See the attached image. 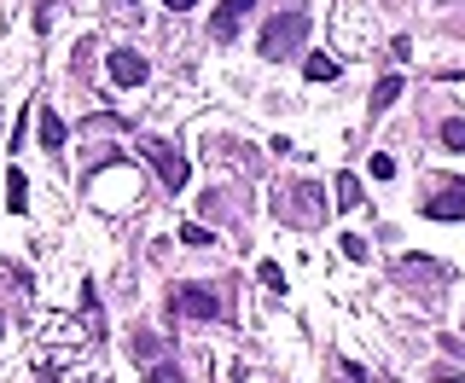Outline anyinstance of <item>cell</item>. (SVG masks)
Returning a JSON list of instances; mask_svg holds the SVG:
<instances>
[{"mask_svg": "<svg viewBox=\"0 0 465 383\" xmlns=\"http://www.w3.org/2000/svg\"><path fill=\"white\" fill-rule=\"evenodd\" d=\"M163 6H169V12H192V6H198V0H163Z\"/></svg>", "mask_w": 465, "mask_h": 383, "instance_id": "obj_19", "label": "cell"}, {"mask_svg": "<svg viewBox=\"0 0 465 383\" xmlns=\"http://www.w3.org/2000/svg\"><path fill=\"white\" fill-rule=\"evenodd\" d=\"M105 70H111V82H117V88H140V82L152 76V70H145V58L134 53V47H111Z\"/></svg>", "mask_w": 465, "mask_h": 383, "instance_id": "obj_2", "label": "cell"}, {"mask_svg": "<svg viewBox=\"0 0 465 383\" xmlns=\"http://www.w3.org/2000/svg\"><path fill=\"white\" fill-rule=\"evenodd\" d=\"M140 152L145 157H152V163H157V175H163V187H187V163H180V152H169V145L163 140H140Z\"/></svg>", "mask_w": 465, "mask_h": 383, "instance_id": "obj_3", "label": "cell"}, {"mask_svg": "<svg viewBox=\"0 0 465 383\" xmlns=\"http://www.w3.org/2000/svg\"><path fill=\"white\" fill-rule=\"evenodd\" d=\"M443 145H448V152H465V117H448L443 122Z\"/></svg>", "mask_w": 465, "mask_h": 383, "instance_id": "obj_12", "label": "cell"}, {"mask_svg": "<svg viewBox=\"0 0 465 383\" xmlns=\"http://www.w3.org/2000/svg\"><path fill=\"white\" fill-rule=\"evenodd\" d=\"M396 99H401V76H384V82L373 88V110H390Z\"/></svg>", "mask_w": 465, "mask_h": 383, "instance_id": "obj_9", "label": "cell"}, {"mask_svg": "<svg viewBox=\"0 0 465 383\" xmlns=\"http://www.w3.org/2000/svg\"><path fill=\"white\" fill-rule=\"evenodd\" d=\"M332 187H338V209H355V204H361V180H355V175H338Z\"/></svg>", "mask_w": 465, "mask_h": 383, "instance_id": "obj_11", "label": "cell"}, {"mask_svg": "<svg viewBox=\"0 0 465 383\" xmlns=\"http://www.w3.org/2000/svg\"><path fill=\"white\" fill-rule=\"evenodd\" d=\"M180 239H187V244H198V250H204V244H210L215 232H210V227H198V221H192V227H180Z\"/></svg>", "mask_w": 465, "mask_h": 383, "instance_id": "obj_15", "label": "cell"}, {"mask_svg": "<svg viewBox=\"0 0 465 383\" xmlns=\"http://www.w3.org/2000/svg\"><path fill=\"white\" fill-rule=\"evenodd\" d=\"M35 128H41V145H47V152H65V122H58V110H41V117H35Z\"/></svg>", "mask_w": 465, "mask_h": 383, "instance_id": "obj_7", "label": "cell"}, {"mask_svg": "<svg viewBox=\"0 0 465 383\" xmlns=\"http://www.w3.org/2000/svg\"><path fill=\"white\" fill-rule=\"evenodd\" d=\"M425 215L431 221H465V180H443V192H431Z\"/></svg>", "mask_w": 465, "mask_h": 383, "instance_id": "obj_4", "label": "cell"}, {"mask_svg": "<svg viewBox=\"0 0 465 383\" xmlns=\"http://www.w3.org/2000/svg\"><path fill=\"white\" fill-rule=\"evenodd\" d=\"M175 308H187L192 319H222V302H215V296L204 291V285H187V291L175 296Z\"/></svg>", "mask_w": 465, "mask_h": 383, "instance_id": "obj_6", "label": "cell"}, {"mask_svg": "<svg viewBox=\"0 0 465 383\" xmlns=\"http://www.w3.org/2000/svg\"><path fill=\"white\" fill-rule=\"evenodd\" d=\"M6 209H12V215H23V209H30V180H23L18 169L6 175Z\"/></svg>", "mask_w": 465, "mask_h": 383, "instance_id": "obj_8", "label": "cell"}, {"mask_svg": "<svg viewBox=\"0 0 465 383\" xmlns=\"http://www.w3.org/2000/svg\"><path fill=\"white\" fill-rule=\"evenodd\" d=\"M303 70H309V82H338V58H326V53H314Z\"/></svg>", "mask_w": 465, "mask_h": 383, "instance_id": "obj_10", "label": "cell"}, {"mask_svg": "<svg viewBox=\"0 0 465 383\" xmlns=\"http://www.w3.org/2000/svg\"><path fill=\"white\" fill-rule=\"evenodd\" d=\"M262 285H268V291H285V274H279L274 262H262Z\"/></svg>", "mask_w": 465, "mask_h": 383, "instance_id": "obj_18", "label": "cell"}, {"mask_svg": "<svg viewBox=\"0 0 465 383\" xmlns=\"http://www.w3.org/2000/svg\"><path fill=\"white\" fill-rule=\"evenodd\" d=\"M303 35H309V12H303V6L279 12V18L262 30V58H291L303 47Z\"/></svg>", "mask_w": 465, "mask_h": 383, "instance_id": "obj_1", "label": "cell"}, {"mask_svg": "<svg viewBox=\"0 0 465 383\" xmlns=\"http://www.w3.org/2000/svg\"><path fill=\"white\" fill-rule=\"evenodd\" d=\"M256 12V0H222V6H215V18H210V35L215 41H232V35H239V23L250 18Z\"/></svg>", "mask_w": 465, "mask_h": 383, "instance_id": "obj_5", "label": "cell"}, {"mask_svg": "<svg viewBox=\"0 0 465 383\" xmlns=\"http://www.w3.org/2000/svg\"><path fill=\"white\" fill-rule=\"evenodd\" d=\"M344 256H349V262H366V239H361V232H349V239H344Z\"/></svg>", "mask_w": 465, "mask_h": 383, "instance_id": "obj_16", "label": "cell"}, {"mask_svg": "<svg viewBox=\"0 0 465 383\" xmlns=\"http://www.w3.org/2000/svg\"><path fill=\"white\" fill-rule=\"evenodd\" d=\"M152 354H163V343L145 337V331H134V361H152Z\"/></svg>", "mask_w": 465, "mask_h": 383, "instance_id": "obj_14", "label": "cell"}, {"mask_svg": "<svg viewBox=\"0 0 465 383\" xmlns=\"http://www.w3.org/2000/svg\"><path fill=\"white\" fill-rule=\"evenodd\" d=\"M390 175H396V157L378 152V157H373V180H390Z\"/></svg>", "mask_w": 465, "mask_h": 383, "instance_id": "obj_17", "label": "cell"}, {"mask_svg": "<svg viewBox=\"0 0 465 383\" xmlns=\"http://www.w3.org/2000/svg\"><path fill=\"white\" fill-rule=\"evenodd\" d=\"M145 383H187V372H180L175 361H163V366H152V372H145Z\"/></svg>", "mask_w": 465, "mask_h": 383, "instance_id": "obj_13", "label": "cell"}]
</instances>
